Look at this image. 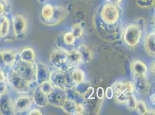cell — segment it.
Returning <instances> with one entry per match:
<instances>
[{
  "label": "cell",
  "instance_id": "2e32d148",
  "mask_svg": "<svg viewBox=\"0 0 155 115\" xmlns=\"http://www.w3.org/2000/svg\"><path fill=\"white\" fill-rule=\"evenodd\" d=\"M130 69L134 77L146 76L148 72L147 66L140 60L133 61L130 65Z\"/></svg>",
  "mask_w": 155,
  "mask_h": 115
},
{
  "label": "cell",
  "instance_id": "f6af8a7d",
  "mask_svg": "<svg viewBox=\"0 0 155 115\" xmlns=\"http://www.w3.org/2000/svg\"><path fill=\"white\" fill-rule=\"evenodd\" d=\"M1 115V112H0V115Z\"/></svg>",
  "mask_w": 155,
  "mask_h": 115
},
{
  "label": "cell",
  "instance_id": "4dcf8cb0",
  "mask_svg": "<svg viewBox=\"0 0 155 115\" xmlns=\"http://www.w3.org/2000/svg\"><path fill=\"white\" fill-rule=\"evenodd\" d=\"M115 101L119 104H126L127 100L129 95L126 94L123 92H118L114 93Z\"/></svg>",
  "mask_w": 155,
  "mask_h": 115
},
{
  "label": "cell",
  "instance_id": "b9f144b4",
  "mask_svg": "<svg viewBox=\"0 0 155 115\" xmlns=\"http://www.w3.org/2000/svg\"><path fill=\"white\" fill-rule=\"evenodd\" d=\"M150 101H151L152 104L155 105V94H153L150 96Z\"/></svg>",
  "mask_w": 155,
  "mask_h": 115
},
{
  "label": "cell",
  "instance_id": "d4e9b609",
  "mask_svg": "<svg viewBox=\"0 0 155 115\" xmlns=\"http://www.w3.org/2000/svg\"><path fill=\"white\" fill-rule=\"evenodd\" d=\"M2 55L6 66L10 67L16 58L17 52H15L12 50H7L2 51Z\"/></svg>",
  "mask_w": 155,
  "mask_h": 115
},
{
  "label": "cell",
  "instance_id": "52a82bcc",
  "mask_svg": "<svg viewBox=\"0 0 155 115\" xmlns=\"http://www.w3.org/2000/svg\"><path fill=\"white\" fill-rule=\"evenodd\" d=\"M12 26L15 39L23 40L26 38L28 29V22L23 14H17L13 17Z\"/></svg>",
  "mask_w": 155,
  "mask_h": 115
},
{
  "label": "cell",
  "instance_id": "f546056e",
  "mask_svg": "<svg viewBox=\"0 0 155 115\" xmlns=\"http://www.w3.org/2000/svg\"><path fill=\"white\" fill-rule=\"evenodd\" d=\"M63 40L65 45H71L75 43L76 38L74 37V36L71 32H68L65 33L64 35Z\"/></svg>",
  "mask_w": 155,
  "mask_h": 115
},
{
  "label": "cell",
  "instance_id": "6da1fadb",
  "mask_svg": "<svg viewBox=\"0 0 155 115\" xmlns=\"http://www.w3.org/2000/svg\"><path fill=\"white\" fill-rule=\"evenodd\" d=\"M66 16V10L63 7H53L51 4L46 3L41 10V20L46 26H56L62 22Z\"/></svg>",
  "mask_w": 155,
  "mask_h": 115
},
{
  "label": "cell",
  "instance_id": "4316f807",
  "mask_svg": "<svg viewBox=\"0 0 155 115\" xmlns=\"http://www.w3.org/2000/svg\"><path fill=\"white\" fill-rule=\"evenodd\" d=\"M71 32L75 38H79L83 35L84 29L80 24H75L72 26Z\"/></svg>",
  "mask_w": 155,
  "mask_h": 115
},
{
  "label": "cell",
  "instance_id": "5bb4252c",
  "mask_svg": "<svg viewBox=\"0 0 155 115\" xmlns=\"http://www.w3.org/2000/svg\"><path fill=\"white\" fill-rule=\"evenodd\" d=\"M134 89L141 95H147L150 92L152 84L150 81L146 77H135Z\"/></svg>",
  "mask_w": 155,
  "mask_h": 115
},
{
  "label": "cell",
  "instance_id": "d6a6232c",
  "mask_svg": "<svg viewBox=\"0 0 155 115\" xmlns=\"http://www.w3.org/2000/svg\"><path fill=\"white\" fill-rule=\"evenodd\" d=\"M137 4L141 8H149L154 5L155 0H136Z\"/></svg>",
  "mask_w": 155,
  "mask_h": 115
},
{
  "label": "cell",
  "instance_id": "d590c367",
  "mask_svg": "<svg viewBox=\"0 0 155 115\" xmlns=\"http://www.w3.org/2000/svg\"><path fill=\"white\" fill-rule=\"evenodd\" d=\"M104 90L102 87H98L97 89V97L98 99H103L104 96Z\"/></svg>",
  "mask_w": 155,
  "mask_h": 115
},
{
  "label": "cell",
  "instance_id": "603a6c76",
  "mask_svg": "<svg viewBox=\"0 0 155 115\" xmlns=\"http://www.w3.org/2000/svg\"><path fill=\"white\" fill-rule=\"evenodd\" d=\"M65 92L67 98L73 100L78 104H84L85 100L84 97L74 88L65 90Z\"/></svg>",
  "mask_w": 155,
  "mask_h": 115
},
{
  "label": "cell",
  "instance_id": "83f0119b",
  "mask_svg": "<svg viewBox=\"0 0 155 115\" xmlns=\"http://www.w3.org/2000/svg\"><path fill=\"white\" fill-rule=\"evenodd\" d=\"M136 109L138 113L141 115H146L148 110L145 103L141 100L137 101Z\"/></svg>",
  "mask_w": 155,
  "mask_h": 115
},
{
  "label": "cell",
  "instance_id": "7bdbcfd3",
  "mask_svg": "<svg viewBox=\"0 0 155 115\" xmlns=\"http://www.w3.org/2000/svg\"><path fill=\"white\" fill-rule=\"evenodd\" d=\"M38 1L39 3L41 4H45L46 3H47L48 0H37Z\"/></svg>",
  "mask_w": 155,
  "mask_h": 115
},
{
  "label": "cell",
  "instance_id": "3957f363",
  "mask_svg": "<svg viewBox=\"0 0 155 115\" xmlns=\"http://www.w3.org/2000/svg\"><path fill=\"white\" fill-rule=\"evenodd\" d=\"M7 81L12 89L20 94H27L31 90L30 82L10 67L7 73Z\"/></svg>",
  "mask_w": 155,
  "mask_h": 115
},
{
  "label": "cell",
  "instance_id": "1f68e13d",
  "mask_svg": "<svg viewBox=\"0 0 155 115\" xmlns=\"http://www.w3.org/2000/svg\"><path fill=\"white\" fill-rule=\"evenodd\" d=\"M41 89L42 90L46 95H48L53 88V85L49 80L46 81L39 85Z\"/></svg>",
  "mask_w": 155,
  "mask_h": 115
},
{
  "label": "cell",
  "instance_id": "7a4b0ae2",
  "mask_svg": "<svg viewBox=\"0 0 155 115\" xmlns=\"http://www.w3.org/2000/svg\"><path fill=\"white\" fill-rule=\"evenodd\" d=\"M10 68L18 73L29 82L37 81L36 64H30L21 60L19 52H17L16 58Z\"/></svg>",
  "mask_w": 155,
  "mask_h": 115
},
{
  "label": "cell",
  "instance_id": "5b68a950",
  "mask_svg": "<svg viewBox=\"0 0 155 115\" xmlns=\"http://www.w3.org/2000/svg\"><path fill=\"white\" fill-rule=\"evenodd\" d=\"M68 51L64 48H57L52 51L49 57V63L58 70L67 71L71 70L68 61Z\"/></svg>",
  "mask_w": 155,
  "mask_h": 115
},
{
  "label": "cell",
  "instance_id": "8992f818",
  "mask_svg": "<svg viewBox=\"0 0 155 115\" xmlns=\"http://www.w3.org/2000/svg\"><path fill=\"white\" fill-rule=\"evenodd\" d=\"M100 16L104 23L107 25L112 26L119 21L120 12L117 6L108 3L102 8Z\"/></svg>",
  "mask_w": 155,
  "mask_h": 115
},
{
  "label": "cell",
  "instance_id": "ee69618b",
  "mask_svg": "<svg viewBox=\"0 0 155 115\" xmlns=\"http://www.w3.org/2000/svg\"><path fill=\"white\" fill-rule=\"evenodd\" d=\"M2 18L1 17H0V22H1V19H2Z\"/></svg>",
  "mask_w": 155,
  "mask_h": 115
},
{
  "label": "cell",
  "instance_id": "74e56055",
  "mask_svg": "<svg viewBox=\"0 0 155 115\" xmlns=\"http://www.w3.org/2000/svg\"><path fill=\"white\" fill-rule=\"evenodd\" d=\"M6 67H7V66H6V65L4 62V60H3L2 55V51L0 50V69L4 70Z\"/></svg>",
  "mask_w": 155,
  "mask_h": 115
},
{
  "label": "cell",
  "instance_id": "ab89813d",
  "mask_svg": "<svg viewBox=\"0 0 155 115\" xmlns=\"http://www.w3.org/2000/svg\"><path fill=\"white\" fill-rule=\"evenodd\" d=\"M122 0H107V1L108 2V4H110L114 5H118L121 3Z\"/></svg>",
  "mask_w": 155,
  "mask_h": 115
},
{
  "label": "cell",
  "instance_id": "ac0fdd59",
  "mask_svg": "<svg viewBox=\"0 0 155 115\" xmlns=\"http://www.w3.org/2000/svg\"><path fill=\"white\" fill-rule=\"evenodd\" d=\"M32 98L34 104H35L39 107H46L48 104L47 95L41 89L39 86L34 89Z\"/></svg>",
  "mask_w": 155,
  "mask_h": 115
},
{
  "label": "cell",
  "instance_id": "44dd1931",
  "mask_svg": "<svg viewBox=\"0 0 155 115\" xmlns=\"http://www.w3.org/2000/svg\"><path fill=\"white\" fill-rule=\"evenodd\" d=\"M19 54L20 58L21 60L30 64L35 63V51L31 47L23 48Z\"/></svg>",
  "mask_w": 155,
  "mask_h": 115
},
{
  "label": "cell",
  "instance_id": "836d02e7",
  "mask_svg": "<svg viewBox=\"0 0 155 115\" xmlns=\"http://www.w3.org/2000/svg\"><path fill=\"white\" fill-rule=\"evenodd\" d=\"M94 88L91 86L89 87V88L86 91V92L84 93V95H83V97H84V100H86L90 99L91 97L93 96V95L94 93Z\"/></svg>",
  "mask_w": 155,
  "mask_h": 115
},
{
  "label": "cell",
  "instance_id": "9c48e42d",
  "mask_svg": "<svg viewBox=\"0 0 155 115\" xmlns=\"http://www.w3.org/2000/svg\"><path fill=\"white\" fill-rule=\"evenodd\" d=\"M141 37V30L139 26L131 24L127 26L124 33L125 43L131 47L135 46L138 43Z\"/></svg>",
  "mask_w": 155,
  "mask_h": 115
},
{
  "label": "cell",
  "instance_id": "7402d4cb",
  "mask_svg": "<svg viewBox=\"0 0 155 115\" xmlns=\"http://www.w3.org/2000/svg\"><path fill=\"white\" fill-rule=\"evenodd\" d=\"M67 57L71 69L72 68L77 67L82 63L80 54L78 50H72L71 51H68Z\"/></svg>",
  "mask_w": 155,
  "mask_h": 115
},
{
  "label": "cell",
  "instance_id": "e0dca14e",
  "mask_svg": "<svg viewBox=\"0 0 155 115\" xmlns=\"http://www.w3.org/2000/svg\"><path fill=\"white\" fill-rule=\"evenodd\" d=\"M114 90V93L118 92H123L129 95L132 93L134 90V83L130 81H118L116 82L111 86Z\"/></svg>",
  "mask_w": 155,
  "mask_h": 115
},
{
  "label": "cell",
  "instance_id": "ba28073f",
  "mask_svg": "<svg viewBox=\"0 0 155 115\" xmlns=\"http://www.w3.org/2000/svg\"><path fill=\"white\" fill-rule=\"evenodd\" d=\"M46 95L48 104L59 108H61L67 99L65 90L56 86H53L52 90Z\"/></svg>",
  "mask_w": 155,
  "mask_h": 115
},
{
  "label": "cell",
  "instance_id": "30bf717a",
  "mask_svg": "<svg viewBox=\"0 0 155 115\" xmlns=\"http://www.w3.org/2000/svg\"><path fill=\"white\" fill-rule=\"evenodd\" d=\"M0 39L7 41L15 39L13 33L12 19L8 15L4 16L0 22Z\"/></svg>",
  "mask_w": 155,
  "mask_h": 115
},
{
  "label": "cell",
  "instance_id": "9a60e30c",
  "mask_svg": "<svg viewBox=\"0 0 155 115\" xmlns=\"http://www.w3.org/2000/svg\"><path fill=\"white\" fill-rule=\"evenodd\" d=\"M37 66V83L40 84L49 79L50 71L47 65L42 62H39L36 64Z\"/></svg>",
  "mask_w": 155,
  "mask_h": 115
},
{
  "label": "cell",
  "instance_id": "f1b7e54d",
  "mask_svg": "<svg viewBox=\"0 0 155 115\" xmlns=\"http://www.w3.org/2000/svg\"><path fill=\"white\" fill-rule=\"evenodd\" d=\"M137 101L135 96L132 93H130L128 96L127 100L126 102L127 107L131 110H134L136 108Z\"/></svg>",
  "mask_w": 155,
  "mask_h": 115
},
{
  "label": "cell",
  "instance_id": "f35d334b",
  "mask_svg": "<svg viewBox=\"0 0 155 115\" xmlns=\"http://www.w3.org/2000/svg\"><path fill=\"white\" fill-rule=\"evenodd\" d=\"M7 81V76L2 69H0V82Z\"/></svg>",
  "mask_w": 155,
  "mask_h": 115
},
{
  "label": "cell",
  "instance_id": "60d3db41",
  "mask_svg": "<svg viewBox=\"0 0 155 115\" xmlns=\"http://www.w3.org/2000/svg\"><path fill=\"white\" fill-rule=\"evenodd\" d=\"M150 70H151L152 72L155 73V62H152V63L150 64Z\"/></svg>",
  "mask_w": 155,
  "mask_h": 115
},
{
  "label": "cell",
  "instance_id": "cb8c5ba5",
  "mask_svg": "<svg viewBox=\"0 0 155 115\" xmlns=\"http://www.w3.org/2000/svg\"><path fill=\"white\" fill-rule=\"evenodd\" d=\"M70 76L72 82L75 85L84 82L85 79L84 71L79 69H72L70 71Z\"/></svg>",
  "mask_w": 155,
  "mask_h": 115
},
{
  "label": "cell",
  "instance_id": "277c9868",
  "mask_svg": "<svg viewBox=\"0 0 155 115\" xmlns=\"http://www.w3.org/2000/svg\"><path fill=\"white\" fill-rule=\"evenodd\" d=\"M70 71H64L56 70L51 71L49 80L53 86L58 87L64 90L74 88L75 85L71 79Z\"/></svg>",
  "mask_w": 155,
  "mask_h": 115
},
{
  "label": "cell",
  "instance_id": "8d00e7d4",
  "mask_svg": "<svg viewBox=\"0 0 155 115\" xmlns=\"http://www.w3.org/2000/svg\"><path fill=\"white\" fill-rule=\"evenodd\" d=\"M27 115H42V113L40 111V110L38 108H34L31 109L30 111L28 112Z\"/></svg>",
  "mask_w": 155,
  "mask_h": 115
},
{
  "label": "cell",
  "instance_id": "ffe728a7",
  "mask_svg": "<svg viewBox=\"0 0 155 115\" xmlns=\"http://www.w3.org/2000/svg\"><path fill=\"white\" fill-rule=\"evenodd\" d=\"M145 49L149 55L155 57V32L149 33L146 36L144 42Z\"/></svg>",
  "mask_w": 155,
  "mask_h": 115
},
{
  "label": "cell",
  "instance_id": "8fae6325",
  "mask_svg": "<svg viewBox=\"0 0 155 115\" xmlns=\"http://www.w3.org/2000/svg\"><path fill=\"white\" fill-rule=\"evenodd\" d=\"M34 104L31 96L21 95L16 97L13 101L15 114H20L28 111Z\"/></svg>",
  "mask_w": 155,
  "mask_h": 115
},
{
  "label": "cell",
  "instance_id": "7c38bea8",
  "mask_svg": "<svg viewBox=\"0 0 155 115\" xmlns=\"http://www.w3.org/2000/svg\"><path fill=\"white\" fill-rule=\"evenodd\" d=\"M0 112L1 115H15L13 101L7 92L4 93L0 96Z\"/></svg>",
  "mask_w": 155,
  "mask_h": 115
},
{
  "label": "cell",
  "instance_id": "d6986e66",
  "mask_svg": "<svg viewBox=\"0 0 155 115\" xmlns=\"http://www.w3.org/2000/svg\"><path fill=\"white\" fill-rule=\"evenodd\" d=\"M77 50L80 54L82 63L89 64L92 61L94 54L93 51H92L90 47L86 45L82 44L78 47Z\"/></svg>",
  "mask_w": 155,
  "mask_h": 115
},
{
  "label": "cell",
  "instance_id": "484cf974",
  "mask_svg": "<svg viewBox=\"0 0 155 115\" xmlns=\"http://www.w3.org/2000/svg\"><path fill=\"white\" fill-rule=\"evenodd\" d=\"M11 7L8 0H0V17L8 15Z\"/></svg>",
  "mask_w": 155,
  "mask_h": 115
},
{
  "label": "cell",
  "instance_id": "4fadbf2b",
  "mask_svg": "<svg viewBox=\"0 0 155 115\" xmlns=\"http://www.w3.org/2000/svg\"><path fill=\"white\" fill-rule=\"evenodd\" d=\"M61 108L65 113L70 115H82L84 112V104H78L68 98L65 100Z\"/></svg>",
  "mask_w": 155,
  "mask_h": 115
},
{
  "label": "cell",
  "instance_id": "e575fe53",
  "mask_svg": "<svg viewBox=\"0 0 155 115\" xmlns=\"http://www.w3.org/2000/svg\"><path fill=\"white\" fill-rule=\"evenodd\" d=\"M105 96L108 99H112V97L114 96V90L111 86H109L107 88L105 92Z\"/></svg>",
  "mask_w": 155,
  "mask_h": 115
}]
</instances>
